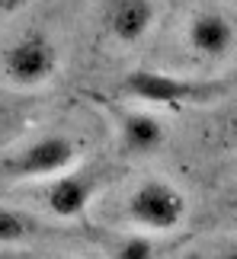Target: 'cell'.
Returning <instances> with one entry per match:
<instances>
[{
  "mask_svg": "<svg viewBox=\"0 0 237 259\" xmlns=\"http://www.w3.org/2000/svg\"><path fill=\"white\" fill-rule=\"evenodd\" d=\"M55 259H71V256H55Z\"/></svg>",
  "mask_w": 237,
  "mask_h": 259,
  "instance_id": "5bb4252c",
  "label": "cell"
},
{
  "mask_svg": "<svg viewBox=\"0 0 237 259\" xmlns=\"http://www.w3.org/2000/svg\"><path fill=\"white\" fill-rule=\"evenodd\" d=\"M58 64H61L58 45L42 32V29H35V32H23L4 52V58H0L4 80L19 87V90L45 87L58 74Z\"/></svg>",
  "mask_w": 237,
  "mask_h": 259,
  "instance_id": "277c9868",
  "label": "cell"
},
{
  "mask_svg": "<svg viewBox=\"0 0 237 259\" xmlns=\"http://www.w3.org/2000/svg\"><path fill=\"white\" fill-rule=\"evenodd\" d=\"M45 227L35 221V218H29L26 211H19V208H10V205H0V243H26L38 237Z\"/></svg>",
  "mask_w": 237,
  "mask_h": 259,
  "instance_id": "9c48e42d",
  "label": "cell"
},
{
  "mask_svg": "<svg viewBox=\"0 0 237 259\" xmlns=\"http://www.w3.org/2000/svg\"><path fill=\"white\" fill-rule=\"evenodd\" d=\"M186 38H189L192 52L199 58H209V61H218V58H228L234 48V26L228 16H221L218 10H199L189 26H186Z\"/></svg>",
  "mask_w": 237,
  "mask_h": 259,
  "instance_id": "52a82bcc",
  "label": "cell"
},
{
  "mask_svg": "<svg viewBox=\"0 0 237 259\" xmlns=\"http://www.w3.org/2000/svg\"><path fill=\"white\" fill-rule=\"evenodd\" d=\"M157 19L154 0H109L103 10V26L112 42L118 45H138L151 32Z\"/></svg>",
  "mask_w": 237,
  "mask_h": 259,
  "instance_id": "8992f818",
  "label": "cell"
},
{
  "mask_svg": "<svg viewBox=\"0 0 237 259\" xmlns=\"http://www.w3.org/2000/svg\"><path fill=\"white\" fill-rule=\"evenodd\" d=\"M112 259H154V243L144 234H128L122 240H115Z\"/></svg>",
  "mask_w": 237,
  "mask_h": 259,
  "instance_id": "30bf717a",
  "label": "cell"
},
{
  "mask_svg": "<svg viewBox=\"0 0 237 259\" xmlns=\"http://www.w3.org/2000/svg\"><path fill=\"white\" fill-rule=\"evenodd\" d=\"M81 157V147L71 135L64 132H52L42 135L35 141L23 144L19 151H13L4 160V176L10 179H26V183H45L58 173H67Z\"/></svg>",
  "mask_w": 237,
  "mask_h": 259,
  "instance_id": "3957f363",
  "label": "cell"
},
{
  "mask_svg": "<svg viewBox=\"0 0 237 259\" xmlns=\"http://www.w3.org/2000/svg\"><path fill=\"white\" fill-rule=\"evenodd\" d=\"M234 83L224 77H180L167 71L138 67L122 77V96L132 103L164 106V109H186V106H209L224 96Z\"/></svg>",
  "mask_w": 237,
  "mask_h": 259,
  "instance_id": "6da1fadb",
  "label": "cell"
},
{
  "mask_svg": "<svg viewBox=\"0 0 237 259\" xmlns=\"http://www.w3.org/2000/svg\"><path fill=\"white\" fill-rule=\"evenodd\" d=\"M202 259H237V243H228V246H221V250H215Z\"/></svg>",
  "mask_w": 237,
  "mask_h": 259,
  "instance_id": "8fae6325",
  "label": "cell"
},
{
  "mask_svg": "<svg viewBox=\"0 0 237 259\" xmlns=\"http://www.w3.org/2000/svg\"><path fill=\"white\" fill-rule=\"evenodd\" d=\"M7 7H16V4H7V0H0V10H7Z\"/></svg>",
  "mask_w": 237,
  "mask_h": 259,
  "instance_id": "4fadbf2b",
  "label": "cell"
},
{
  "mask_svg": "<svg viewBox=\"0 0 237 259\" xmlns=\"http://www.w3.org/2000/svg\"><path fill=\"white\" fill-rule=\"evenodd\" d=\"M186 195L164 176H147L125 202V218L144 234H170L186 221Z\"/></svg>",
  "mask_w": 237,
  "mask_h": 259,
  "instance_id": "7a4b0ae2",
  "label": "cell"
},
{
  "mask_svg": "<svg viewBox=\"0 0 237 259\" xmlns=\"http://www.w3.org/2000/svg\"><path fill=\"white\" fill-rule=\"evenodd\" d=\"M231 135H234V141H237V115L231 118Z\"/></svg>",
  "mask_w": 237,
  "mask_h": 259,
  "instance_id": "7c38bea8",
  "label": "cell"
},
{
  "mask_svg": "<svg viewBox=\"0 0 237 259\" xmlns=\"http://www.w3.org/2000/svg\"><path fill=\"white\" fill-rule=\"evenodd\" d=\"M106 183V173L103 170H67V173H58L52 179H45V186L38 189V198H42L45 211L61 218V221H74L81 218L87 208L93 205L100 186Z\"/></svg>",
  "mask_w": 237,
  "mask_h": 259,
  "instance_id": "5b68a950",
  "label": "cell"
},
{
  "mask_svg": "<svg viewBox=\"0 0 237 259\" xmlns=\"http://www.w3.org/2000/svg\"><path fill=\"white\" fill-rule=\"evenodd\" d=\"M118 141H122L125 154L135 157H151L164 147L167 141V128L154 112L144 109H125L118 115Z\"/></svg>",
  "mask_w": 237,
  "mask_h": 259,
  "instance_id": "ba28073f",
  "label": "cell"
}]
</instances>
